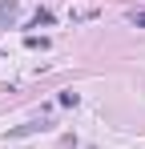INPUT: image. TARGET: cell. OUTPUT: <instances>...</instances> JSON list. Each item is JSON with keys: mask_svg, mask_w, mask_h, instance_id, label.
Returning a JSON list of instances; mask_svg holds the SVG:
<instances>
[{"mask_svg": "<svg viewBox=\"0 0 145 149\" xmlns=\"http://www.w3.org/2000/svg\"><path fill=\"white\" fill-rule=\"evenodd\" d=\"M24 45H28V49H48L45 36H24Z\"/></svg>", "mask_w": 145, "mask_h": 149, "instance_id": "obj_4", "label": "cell"}, {"mask_svg": "<svg viewBox=\"0 0 145 149\" xmlns=\"http://www.w3.org/2000/svg\"><path fill=\"white\" fill-rule=\"evenodd\" d=\"M16 16V0H0V24Z\"/></svg>", "mask_w": 145, "mask_h": 149, "instance_id": "obj_2", "label": "cell"}, {"mask_svg": "<svg viewBox=\"0 0 145 149\" xmlns=\"http://www.w3.org/2000/svg\"><path fill=\"white\" fill-rule=\"evenodd\" d=\"M129 20H133L137 28H145V12H141V8H133V12H129Z\"/></svg>", "mask_w": 145, "mask_h": 149, "instance_id": "obj_5", "label": "cell"}, {"mask_svg": "<svg viewBox=\"0 0 145 149\" xmlns=\"http://www.w3.org/2000/svg\"><path fill=\"white\" fill-rule=\"evenodd\" d=\"M48 24H52V12H48V8H36V16H32L28 28H48Z\"/></svg>", "mask_w": 145, "mask_h": 149, "instance_id": "obj_1", "label": "cell"}, {"mask_svg": "<svg viewBox=\"0 0 145 149\" xmlns=\"http://www.w3.org/2000/svg\"><path fill=\"white\" fill-rule=\"evenodd\" d=\"M97 16V8H77V12H72V20H93Z\"/></svg>", "mask_w": 145, "mask_h": 149, "instance_id": "obj_3", "label": "cell"}]
</instances>
